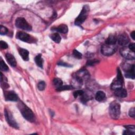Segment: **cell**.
Masks as SVG:
<instances>
[{"label":"cell","mask_w":135,"mask_h":135,"mask_svg":"<svg viewBox=\"0 0 135 135\" xmlns=\"http://www.w3.org/2000/svg\"><path fill=\"white\" fill-rule=\"evenodd\" d=\"M23 117L27 121L30 122H33L35 119V117L32 111L27 107L23 102L21 101L18 105Z\"/></svg>","instance_id":"6da1fadb"},{"label":"cell","mask_w":135,"mask_h":135,"mask_svg":"<svg viewBox=\"0 0 135 135\" xmlns=\"http://www.w3.org/2000/svg\"><path fill=\"white\" fill-rule=\"evenodd\" d=\"M109 114L114 119H117L120 115V104L116 102H112L109 106Z\"/></svg>","instance_id":"7a4b0ae2"},{"label":"cell","mask_w":135,"mask_h":135,"mask_svg":"<svg viewBox=\"0 0 135 135\" xmlns=\"http://www.w3.org/2000/svg\"><path fill=\"white\" fill-rule=\"evenodd\" d=\"M89 12V7L88 5H85L82 8L80 14L75 20V24L76 25H80L86 20Z\"/></svg>","instance_id":"3957f363"},{"label":"cell","mask_w":135,"mask_h":135,"mask_svg":"<svg viewBox=\"0 0 135 135\" xmlns=\"http://www.w3.org/2000/svg\"><path fill=\"white\" fill-rule=\"evenodd\" d=\"M15 25L17 27L26 30V31H31V26L27 22V21L23 17H18L15 20Z\"/></svg>","instance_id":"277c9868"},{"label":"cell","mask_w":135,"mask_h":135,"mask_svg":"<svg viewBox=\"0 0 135 135\" xmlns=\"http://www.w3.org/2000/svg\"><path fill=\"white\" fill-rule=\"evenodd\" d=\"M120 52L121 55L127 60H134L135 58L134 52L126 46H123L120 49Z\"/></svg>","instance_id":"5b68a950"},{"label":"cell","mask_w":135,"mask_h":135,"mask_svg":"<svg viewBox=\"0 0 135 135\" xmlns=\"http://www.w3.org/2000/svg\"><path fill=\"white\" fill-rule=\"evenodd\" d=\"M4 113H5L6 120L8 124H9V125L11 126L12 127H13L16 129H18V126L17 122H16V121L15 120V119H14L13 116L12 115L11 112L5 109Z\"/></svg>","instance_id":"8992f818"},{"label":"cell","mask_w":135,"mask_h":135,"mask_svg":"<svg viewBox=\"0 0 135 135\" xmlns=\"http://www.w3.org/2000/svg\"><path fill=\"white\" fill-rule=\"evenodd\" d=\"M101 53L105 56H109L112 55L115 52V47L113 45L104 44L101 47Z\"/></svg>","instance_id":"52a82bcc"},{"label":"cell","mask_w":135,"mask_h":135,"mask_svg":"<svg viewBox=\"0 0 135 135\" xmlns=\"http://www.w3.org/2000/svg\"><path fill=\"white\" fill-rule=\"evenodd\" d=\"M117 41L119 45L124 46L129 42V38L126 34L123 33L118 36L117 37Z\"/></svg>","instance_id":"ba28073f"},{"label":"cell","mask_w":135,"mask_h":135,"mask_svg":"<svg viewBox=\"0 0 135 135\" xmlns=\"http://www.w3.org/2000/svg\"><path fill=\"white\" fill-rule=\"evenodd\" d=\"M16 37L25 42H28L31 41L32 38L27 33L23 32H18L16 34Z\"/></svg>","instance_id":"9c48e42d"},{"label":"cell","mask_w":135,"mask_h":135,"mask_svg":"<svg viewBox=\"0 0 135 135\" xmlns=\"http://www.w3.org/2000/svg\"><path fill=\"white\" fill-rule=\"evenodd\" d=\"M75 77L83 81V80H87L89 78V73L87 70L85 69H81L76 73Z\"/></svg>","instance_id":"30bf717a"},{"label":"cell","mask_w":135,"mask_h":135,"mask_svg":"<svg viewBox=\"0 0 135 135\" xmlns=\"http://www.w3.org/2000/svg\"><path fill=\"white\" fill-rule=\"evenodd\" d=\"M5 98L6 101H16L18 100L17 95L13 91H7L5 93Z\"/></svg>","instance_id":"8fae6325"},{"label":"cell","mask_w":135,"mask_h":135,"mask_svg":"<svg viewBox=\"0 0 135 135\" xmlns=\"http://www.w3.org/2000/svg\"><path fill=\"white\" fill-rule=\"evenodd\" d=\"M127 69L125 70L124 75L126 78H130L132 79H134V65H130L128 67Z\"/></svg>","instance_id":"7c38bea8"},{"label":"cell","mask_w":135,"mask_h":135,"mask_svg":"<svg viewBox=\"0 0 135 135\" xmlns=\"http://www.w3.org/2000/svg\"><path fill=\"white\" fill-rule=\"evenodd\" d=\"M123 82V80H120L116 78L115 79L113 80L111 83V88L112 90H115L118 89H120L121 88H122V84Z\"/></svg>","instance_id":"4fadbf2b"},{"label":"cell","mask_w":135,"mask_h":135,"mask_svg":"<svg viewBox=\"0 0 135 135\" xmlns=\"http://www.w3.org/2000/svg\"><path fill=\"white\" fill-rule=\"evenodd\" d=\"M5 57L6 61L11 66L13 67H15L16 66L17 63L16 60L12 54L10 53H6L5 55Z\"/></svg>","instance_id":"5bb4252c"},{"label":"cell","mask_w":135,"mask_h":135,"mask_svg":"<svg viewBox=\"0 0 135 135\" xmlns=\"http://www.w3.org/2000/svg\"><path fill=\"white\" fill-rule=\"evenodd\" d=\"M52 30L61 33H66L68 32V27L65 24H61L52 28Z\"/></svg>","instance_id":"9a60e30c"},{"label":"cell","mask_w":135,"mask_h":135,"mask_svg":"<svg viewBox=\"0 0 135 135\" xmlns=\"http://www.w3.org/2000/svg\"><path fill=\"white\" fill-rule=\"evenodd\" d=\"M114 91V94L117 97H120V98H125L127 96V90L122 88L115 90Z\"/></svg>","instance_id":"2e32d148"},{"label":"cell","mask_w":135,"mask_h":135,"mask_svg":"<svg viewBox=\"0 0 135 135\" xmlns=\"http://www.w3.org/2000/svg\"><path fill=\"white\" fill-rule=\"evenodd\" d=\"M18 53L21 56L24 61H28L29 59V52L28 51L24 49L19 48Z\"/></svg>","instance_id":"e0dca14e"},{"label":"cell","mask_w":135,"mask_h":135,"mask_svg":"<svg viewBox=\"0 0 135 135\" xmlns=\"http://www.w3.org/2000/svg\"><path fill=\"white\" fill-rule=\"evenodd\" d=\"M117 41V37L114 34H110L105 41V44L113 45Z\"/></svg>","instance_id":"ac0fdd59"},{"label":"cell","mask_w":135,"mask_h":135,"mask_svg":"<svg viewBox=\"0 0 135 135\" xmlns=\"http://www.w3.org/2000/svg\"><path fill=\"white\" fill-rule=\"evenodd\" d=\"M95 100L99 102H101L103 101L105 98V94L104 92L102 91H98L95 96Z\"/></svg>","instance_id":"d6986e66"},{"label":"cell","mask_w":135,"mask_h":135,"mask_svg":"<svg viewBox=\"0 0 135 135\" xmlns=\"http://www.w3.org/2000/svg\"><path fill=\"white\" fill-rule=\"evenodd\" d=\"M35 62L37 66L41 68H43V60L42 58L41 54H38L35 57Z\"/></svg>","instance_id":"ffe728a7"},{"label":"cell","mask_w":135,"mask_h":135,"mask_svg":"<svg viewBox=\"0 0 135 135\" xmlns=\"http://www.w3.org/2000/svg\"><path fill=\"white\" fill-rule=\"evenodd\" d=\"M50 37L54 42H55V43H60L61 41V40L60 35L57 33H55L51 34L50 35Z\"/></svg>","instance_id":"44dd1931"},{"label":"cell","mask_w":135,"mask_h":135,"mask_svg":"<svg viewBox=\"0 0 135 135\" xmlns=\"http://www.w3.org/2000/svg\"><path fill=\"white\" fill-rule=\"evenodd\" d=\"M74 89L72 85H62L59 88H56V90L57 91H65V90H70Z\"/></svg>","instance_id":"7402d4cb"},{"label":"cell","mask_w":135,"mask_h":135,"mask_svg":"<svg viewBox=\"0 0 135 135\" xmlns=\"http://www.w3.org/2000/svg\"><path fill=\"white\" fill-rule=\"evenodd\" d=\"M53 84L57 88H59L63 84V82L60 79H59V78H55L53 80Z\"/></svg>","instance_id":"603a6c76"},{"label":"cell","mask_w":135,"mask_h":135,"mask_svg":"<svg viewBox=\"0 0 135 135\" xmlns=\"http://www.w3.org/2000/svg\"><path fill=\"white\" fill-rule=\"evenodd\" d=\"M0 66H1V69L2 71H7L8 70V68L7 66V65L5 64V63L2 60H1V62H0Z\"/></svg>","instance_id":"cb8c5ba5"},{"label":"cell","mask_w":135,"mask_h":135,"mask_svg":"<svg viewBox=\"0 0 135 135\" xmlns=\"http://www.w3.org/2000/svg\"><path fill=\"white\" fill-rule=\"evenodd\" d=\"M84 92L81 90H78L73 92V96L74 98H77L78 96L82 97L84 94Z\"/></svg>","instance_id":"d4e9b609"},{"label":"cell","mask_w":135,"mask_h":135,"mask_svg":"<svg viewBox=\"0 0 135 135\" xmlns=\"http://www.w3.org/2000/svg\"><path fill=\"white\" fill-rule=\"evenodd\" d=\"M45 88V83L44 81H40L37 84V88L40 91H43Z\"/></svg>","instance_id":"484cf974"},{"label":"cell","mask_w":135,"mask_h":135,"mask_svg":"<svg viewBox=\"0 0 135 135\" xmlns=\"http://www.w3.org/2000/svg\"><path fill=\"white\" fill-rule=\"evenodd\" d=\"M99 62V61L98 60H89L87 61L86 62V65L88 66H92V65H94L96 64H97Z\"/></svg>","instance_id":"4316f807"},{"label":"cell","mask_w":135,"mask_h":135,"mask_svg":"<svg viewBox=\"0 0 135 135\" xmlns=\"http://www.w3.org/2000/svg\"><path fill=\"white\" fill-rule=\"evenodd\" d=\"M7 32H8L7 28L6 27L3 26V25H1V27H0V34L1 35H5Z\"/></svg>","instance_id":"83f0119b"},{"label":"cell","mask_w":135,"mask_h":135,"mask_svg":"<svg viewBox=\"0 0 135 135\" xmlns=\"http://www.w3.org/2000/svg\"><path fill=\"white\" fill-rule=\"evenodd\" d=\"M73 55L75 57L77 58V59H80L82 58V54L79 52L78 51L76 50H74L73 51Z\"/></svg>","instance_id":"f1b7e54d"},{"label":"cell","mask_w":135,"mask_h":135,"mask_svg":"<svg viewBox=\"0 0 135 135\" xmlns=\"http://www.w3.org/2000/svg\"><path fill=\"white\" fill-rule=\"evenodd\" d=\"M134 108H131L129 111V115L130 117L134 118L135 116V111H134Z\"/></svg>","instance_id":"f546056e"},{"label":"cell","mask_w":135,"mask_h":135,"mask_svg":"<svg viewBox=\"0 0 135 135\" xmlns=\"http://www.w3.org/2000/svg\"><path fill=\"white\" fill-rule=\"evenodd\" d=\"M124 127L127 129V130L131 131L132 132L135 133V128H134V126H131V125H129V126H124Z\"/></svg>","instance_id":"4dcf8cb0"},{"label":"cell","mask_w":135,"mask_h":135,"mask_svg":"<svg viewBox=\"0 0 135 135\" xmlns=\"http://www.w3.org/2000/svg\"><path fill=\"white\" fill-rule=\"evenodd\" d=\"M0 46H1V49H6L8 47L7 44L5 42L3 41H1L0 42Z\"/></svg>","instance_id":"1f68e13d"},{"label":"cell","mask_w":135,"mask_h":135,"mask_svg":"<svg viewBox=\"0 0 135 135\" xmlns=\"http://www.w3.org/2000/svg\"><path fill=\"white\" fill-rule=\"evenodd\" d=\"M128 48L131 51H132V52H134V51H135V44H134V43H131V44H130L129 46H128Z\"/></svg>","instance_id":"d6a6232c"},{"label":"cell","mask_w":135,"mask_h":135,"mask_svg":"<svg viewBox=\"0 0 135 135\" xmlns=\"http://www.w3.org/2000/svg\"><path fill=\"white\" fill-rule=\"evenodd\" d=\"M134 133H134V132H132L130 131H129V130H125V131H124V132H123V134L124 135H134Z\"/></svg>","instance_id":"836d02e7"},{"label":"cell","mask_w":135,"mask_h":135,"mask_svg":"<svg viewBox=\"0 0 135 135\" xmlns=\"http://www.w3.org/2000/svg\"><path fill=\"white\" fill-rule=\"evenodd\" d=\"M58 64L60 65H62V66H71L70 65H69L68 64L66 63H64V62H59L58 63Z\"/></svg>","instance_id":"e575fe53"},{"label":"cell","mask_w":135,"mask_h":135,"mask_svg":"<svg viewBox=\"0 0 135 135\" xmlns=\"http://www.w3.org/2000/svg\"><path fill=\"white\" fill-rule=\"evenodd\" d=\"M131 37H132V38L133 40H134L135 39V32L133 31L131 32Z\"/></svg>","instance_id":"d590c367"}]
</instances>
